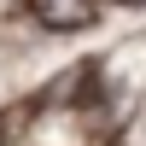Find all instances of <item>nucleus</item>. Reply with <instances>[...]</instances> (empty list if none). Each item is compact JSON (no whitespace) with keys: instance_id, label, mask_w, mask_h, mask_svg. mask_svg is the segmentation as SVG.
<instances>
[{"instance_id":"1","label":"nucleus","mask_w":146,"mask_h":146,"mask_svg":"<svg viewBox=\"0 0 146 146\" xmlns=\"http://www.w3.org/2000/svg\"><path fill=\"white\" fill-rule=\"evenodd\" d=\"M29 12L47 29H88L94 23V0H29Z\"/></svg>"}]
</instances>
